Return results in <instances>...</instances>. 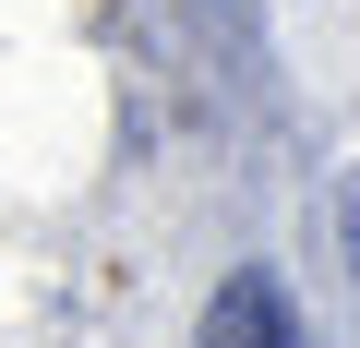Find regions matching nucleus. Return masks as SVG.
<instances>
[{
  "label": "nucleus",
  "instance_id": "f03ea898",
  "mask_svg": "<svg viewBox=\"0 0 360 348\" xmlns=\"http://www.w3.org/2000/svg\"><path fill=\"white\" fill-rule=\"evenodd\" d=\"M336 252H348V276H360V181H336Z\"/></svg>",
  "mask_w": 360,
  "mask_h": 348
},
{
  "label": "nucleus",
  "instance_id": "f257e3e1",
  "mask_svg": "<svg viewBox=\"0 0 360 348\" xmlns=\"http://www.w3.org/2000/svg\"><path fill=\"white\" fill-rule=\"evenodd\" d=\"M193 348H300V300L264 276V264H240L217 300H205V336Z\"/></svg>",
  "mask_w": 360,
  "mask_h": 348
}]
</instances>
